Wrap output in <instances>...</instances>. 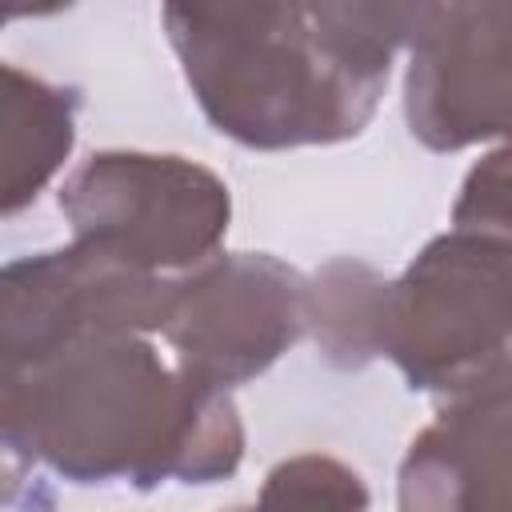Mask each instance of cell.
I'll use <instances>...</instances> for the list:
<instances>
[{"label":"cell","mask_w":512,"mask_h":512,"mask_svg":"<svg viewBox=\"0 0 512 512\" xmlns=\"http://www.w3.org/2000/svg\"><path fill=\"white\" fill-rule=\"evenodd\" d=\"M72 240L136 272H188L216 256L228 220V184L172 152H92L56 192Z\"/></svg>","instance_id":"cell-4"},{"label":"cell","mask_w":512,"mask_h":512,"mask_svg":"<svg viewBox=\"0 0 512 512\" xmlns=\"http://www.w3.org/2000/svg\"><path fill=\"white\" fill-rule=\"evenodd\" d=\"M244 460L236 400L108 328L0 384V508L52 512L44 472L92 488L216 484Z\"/></svg>","instance_id":"cell-1"},{"label":"cell","mask_w":512,"mask_h":512,"mask_svg":"<svg viewBox=\"0 0 512 512\" xmlns=\"http://www.w3.org/2000/svg\"><path fill=\"white\" fill-rule=\"evenodd\" d=\"M12 16L0 8V24ZM80 88L52 84L0 60V216L24 212L64 168L76 144Z\"/></svg>","instance_id":"cell-9"},{"label":"cell","mask_w":512,"mask_h":512,"mask_svg":"<svg viewBox=\"0 0 512 512\" xmlns=\"http://www.w3.org/2000/svg\"><path fill=\"white\" fill-rule=\"evenodd\" d=\"M508 260L496 232L448 228L416 260L384 280L376 312V360L388 356L408 388L456 396L508 368Z\"/></svg>","instance_id":"cell-3"},{"label":"cell","mask_w":512,"mask_h":512,"mask_svg":"<svg viewBox=\"0 0 512 512\" xmlns=\"http://www.w3.org/2000/svg\"><path fill=\"white\" fill-rule=\"evenodd\" d=\"M452 228L508 236V148L488 152L468 172L452 208Z\"/></svg>","instance_id":"cell-12"},{"label":"cell","mask_w":512,"mask_h":512,"mask_svg":"<svg viewBox=\"0 0 512 512\" xmlns=\"http://www.w3.org/2000/svg\"><path fill=\"white\" fill-rule=\"evenodd\" d=\"M232 512H244V508H232Z\"/></svg>","instance_id":"cell-13"},{"label":"cell","mask_w":512,"mask_h":512,"mask_svg":"<svg viewBox=\"0 0 512 512\" xmlns=\"http://www.w3.org/2000/svg\"><path fill=\"white\" fill-rule=\"evenodd\" d=\"M244 512H368V488L344 460L304 452L280 460Z\"/></svg>","instance_id":"cell-11"},{"label":"cell","mask_w":512,"mask_h":512,"mask_svg":"<svg viewBox=\"0 0 512 512\" xmlns=\"http://www.w3.org/2000/svg\"><path fill=\"white\" fill-rule=\"evenodd\" d=\"M400 512H508V368L456 392L408 444Z\"/></svg>","instance_id":"cell-8"},{"label":"cell","mask_w":512,"mask_h":512,"mask_svg":"<svg viewBox=\"0 0 512 512\" xmlns=\"http://www.w3.org/2000/svg\"><path fill=\"white\" fill-rule=\"evenodd\" d=\"M308 332V276L268 252H216L172 276L160 336L176 368L232 392Z\"/></svg>","instance_id":"cell-5"},{"label":"cell","mask_w":512,"mask_h":512,"mask_svg":"<svg viewBox=\"0 0 512 512\" xmlns=\"http://www.w3.org/2000/svg\"><path fill=\"white\" fill-rule=\"evenodd\" d=\"M384 272L364 260L336 256L308 280V332L336 368H368L376 360V312Z\"/></svg>","instance_id":"cell-10"},{"label":"cell","mask_w":512,"mask_h":512,"mask_svg":"<svg viewBox=\"0 0 512 512\" xmlns=\"http://www.w3.org/2000/svg\"><path fill=\"white\" fill-rule=\"evenodd\" d=\"M420 4H164V32L204 120L260 152L368 128Z\"/></svg>","instance_id":"cell-2"},{"label":"cell","mask_w":512,"mask_h":512,"mask_svg":"<svg viewBox=\"0 0 512 512\" xmlns=\"http://www.w3.org/2000/svg\"><path fill=\"white\" fill-rule=\"evenodd\" d=\"M404 120L432 152H460L508 132L512 4H420L408 32Z\"/></svg>","instance_id":"cell-7"},{"label":"cell","mask_w":512,"mask_h":512,"mask_svg":"<svg viewBox=\"0 0 512 512\" xmlns=\"http://www.w3.org/2000/svg\"><path fill=\"white\" fill-rule=\"evenodd\" d=\"M168 296L172 276L136 272L76 240L0 264V384L92 332H160Z\"/></svg>","instance_id":"cell-6"}]
</instances>
